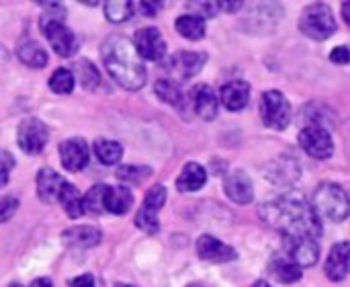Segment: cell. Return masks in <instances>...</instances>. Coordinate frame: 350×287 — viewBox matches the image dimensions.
<instances>
[{"mask_svg":"<svg viewBox=\"0 0 350 287\" xmlns=\"http://www.w3.org/2000/svg\"><path fill=\"white\" fill-rule=\"evenodd\" d=\"M260 218L275 230L285 234V240L310 238L318 240L322 234V222L299 193H287L260 205Z\"/></svg>","mask_w":350,"mask_h":287,"instance_id":"1","label":"cell"},{"mask_svg":"<svg viewBox=\"0 0 350 287\" xmlns=\"http://www.w3.org/2000/svg\"><path fill=\"white\" fill-rule=\"evenodd\" d=\"M100 58L105 62L107 72L119 86H123L127 90L144 88V84L148 80V72H146V66H144L142 58L137 55L131 39H127L125 35H119V33L109 35L100 45Z\"/></svg>","mask_w":350,"mask_h":287,"instance_id":"2","label":"cell"},{"mask_svg":"<svg viewBox=\"0 0 350 287\" xmlns=\"http://www.w3.org/2000/svg\"><path fill=\"white\" fill-rule=\"evenodd\" d=\"M312 208L318 214V218L322 216V218H326L330 222H342V220L349 218V195L336 183H322L314 193Z\"/></svg>","mask_w":350,"mask_h":287,"instance_id":"3","label":"cell"},{"mask_svg":"<svg viewBox=\"0 0 350 287\" xmlns=\"http://www.w3.org/2000/svg\"><path fill=\"white\" fill-rule=\"evenodd\" d=\"M299 29L304 31V35L316 41H324L332 37L336 33V21L330 6L326 2H314L306 6L299 18Z\"/></svg>","mask_w":350,"mask_h":287,"instance_id":"4","label":"cell"},{"mask_svg":"<svg viewBox=\"0 0 350 287\" xmlns=\"http://www.w3.org/2000/svg\"><path fill=\"white\" fill-rule=\"evenodd\" d=\"M260 117L271 129H285L291 121V105L281 90H267L260 97Z\"/></svg>","mask_w":350,"mask_h":287,"instance_id":"5","label":"cell"},{"mask_svg":"<svg viewBox=\"0 0 350 287\" xmlns=\"http://www.w3.org/2000/svg\"><path fill=\"white\" fill-rule=\"evenodd\" d=\"M166 203V189L162 185H154L146 197L142 208L137 210L135 216V226L148 234H156L160 230V222H158V212L162 210V205Z\"/></svg>","mask_w":350,"mask_h":287,"instance_id":"6","label":"cell"},{"mask_svg":"<svg viewBox=\"0 0 350 287\" xmlns=\"http://www.w3.org/2000/svg\"><path fill=\"white\" fill-rule=\"evenodd\" d=\"M299 146L306 150L308 156H312L316 160H326L334 152L332 136L320 123H312V125H308V127H304L299 132Z\"/></svg>","mask_w":350,"mask_h":287,"instance_id":"7","label":"cell"},{"mask_svg":"<svg viewBox=\"0 0 350 287\" xmlns=\"http://www.w3.org/2000/svg\"><path fill=\"white\" fill-rule=\"evenodd\" d=\"M49 140V129L43 121L35 119V117H29L25 119L21 125H18V132H16V142H18V148L25 152V154H39L43 152L45 144Z\"/></svg>","mask_w":350,"mask_h":287,"instance_id":"8","label":"cell"},{"mask_svg":"<svg viewBox=\"0 0 350 287\" xmlns=\"http://www.w3.org/2000/svg\"><path fill=\"white\" fill-rule=\"evenodd\" d=\"M41 29L47 37V41L51 43L53 51L62 58H70L76 53L78 49V41L76 35L59 21H41Z\"/></svg>","mask_w":350,"mask_h":287,"instance_id":"9","label":"cell"},{"mask_svg":"<svg viewBox=\"0 0 350 287\" xmlns=\"http://www.w3.org/2000/svg\"><path fill=\"white\" fill-rule=\"evenodd\" d=\"M137 55L142 60L160 62L166 55V43L162 39V33L154 27H144L135 33V39L131 41Z\"/></svg>","mask_w":350,"mask_h":287,"instance_id":"10","label":"cell"},{"mask_svg":"<svg viewBox=\"0 0 350 287\" xmlns=\"http://www.w3.org/2000/svg\"><path fill=\"white\" fill-rule=\"evenodd\" d=\"M59 160H62V166L70 173L82 171L90 160L88 144L82 138H72V140L62 142L59 144Z\"/></svg>","mask_w":350,"mask_h":287,"instance_id":"11","label":"cell"},{"mask_svg":"<svg viewBox=\"0 0 350 287\" xmlns=\"http://www.w3.org/2000/svg\"><path fill=\"white\" fill-rule=\"evenodd\" d=\"M205 62H207L205 53H199V51H178V53H174L168 60L166 70H170V74H174L178 80H185V78H193L195 74H199L203 70Z\"/></svg>","mask_w":350,"mask_h":287,"instance_id":"12","label":"cell"},{"mask_svg":"<svg viewBox=\"0 0 350 287\" xmlns=\"http://www.w3.org/2000/svg\"><path fill=\"white\" fill-rule=\"evenodd\" d=\"M224 191H226V195H228L232 201H236V203H240V205L250 203L252 197H254L252 181H250V177H248L244 171H240V169H236V171H232L230 175H226Z\"/></svg>","mask_w":350,"mask_h":287,"instance_id":"13","label":"cell"},{"mask_svg":"<svg viewBox=\"0 0 350 287\" xmlns=\"http://www.w3.org/2000/svg\"><path fill=\"white\" fill-rule=\"evenodd\" d=\"M197 253L203 261L209 263H230L238 257L236 249H232L230 245L205 234L197 240Z\"/></svg>","mask_w":350,"mask_h":287,"instance_id":"14","label":"cell"},{"mask_svg":"<svg viewBox=\"0 0 350 287\" xmlns=\"http://www.w3.org/2000/svg\"><path fill=\"white\" fill-rule=\"evenodd\" d=\"M189 101H191L195 113H199L203 119H213L217 115L219 99H217L215 90L209 84H197V86H193L191 92H189Z\"/></svg>","mask_w":350,"mask_h":287,"instance_id":"15","label":"cell"},{"mask_svg":"<svg viewBox=\"0 0 350 287\" xmlns=\"http://www.w3.org/2000/svg\"><path fill=\"white\" fill-rule=\"evenodd\" d=\"M287 242V257L299 265L301 269L304 267H312L316 265V261L320 259V247H318V240H310V238H299V240H285Z\"/></svg>","mask_w":350,"mask_h":287,"instance_id":"16","label":"cell"},{"mask_svg":"<svg viewBox=\"0 0 350 287\" xmlns=\"http://www.w3.org/2000/svg\"><path fill=\"white\" fill-rule=\"evenodd\" d=\"M131 205H133V195L127 187L105 185V193H103V210L105 212H109L113 216H125L131 210Z\"/></svg>","mask_w":350,"mask_h":287,"instance_id":"17","label":"cell"},{"mask_svg":"<svg viewBox=\"0 0 350 287\" xmlns=\"http://www.w3.org/2000/svg\"><path fill=\"white\" fill-rule=\"evenodd\" d=\"M100 240L103 234L94 226H76V228H68L62 234V242L74 249H94L96 245H100Z\"/></svg>","mask_w":350,"mask_h":287,"instance_id":"18","label":"cell"},{"mask_svg":"<svg viewBox=\"0 0 350 287\" xmlns=\"http://www.w3.org/2000/svg\"><path fill=\"white\" fill-rule=\"evenodd\" d=\"M349 242H338L328 255L326 261V275L330 282H345L349 277Z\"/></svg>","mask_w":350,"mask_h":287,"instance_id":"19","label":"cell"},{"mask_svg":"<svg viewBox=\"0 0 350 287\" xmlns=\"http://www.w3.org/2000/svg\"><path fill=\"white\" fill-rule=\"evenodd\" d=\"M248 97H250V84L246 80H232L224 84L219 92V99L228 111H242L248 105Z\"/></svg>","mask_w":350,"mask_h":287,"instance_id":"20","label":"cell"},{"mask_svg":"<svg viewBox=\"0 0 350 287\" xmlns=\"http://www.w3.org/2000/svg\"><path fill=\"white\" fill-rule=\"evenodd\" d=\"M205 183H207L205 169L199 162H187L185 169H183V173L176 179V189L180 193H193V191L203 189Z\"/></svg>","mask_w":350,"mask_h":287,"instance_id":"21","label":"cell"},{"mask_svg":"<svg viewBox=\"0 0 350 287\" xmlns=\"http://www.w3.org/2000/svg\"><path fill=\"white\" fill-rule=\"evenodd\" d=\"M269 273L281 284H295L301 279V267L295 265L287 255H275L269 263Z\"/></svg>","mask_w":350,"mask_h":287,"instance_id":"22","label":"cell"},{"mask_svg":"<svg viewBox=\"0 0 350 287\" xmlns=\"http://www.w3.org/2000/svg\"><path fill=\"white\" fill-rule=\"evenodd\" d=\"M66 179H62L55 171L51 169H43L39 171L37 175V195L41 201L45 203H55L57 201V193H59V187Z\"/></svg>","mask_w":350,"mask_h":287,"instance_id":"23","label":"cell"},{"mask_svg":"<svg viewBox=\"0 0 350 287\" xmlns=\"http://www.w3.org/2000/svg\"><path fill=\"white\" fill-rule=\"evenodd\" d=\"M57 201H59V205L64 208V212L68 214V218L78 220V218L84 216L82 195H80V191H78L72 183H68V181L62 183L59 193H57Z\"/></svg>","mask_w":350,"mask_h":287,"instance_id":"24","label":"cell"},{"mask_svg":"<svg viewBox=\"0 0 350 287\" xmlns=\"http://www.w3.org/2000/svg\"><path fill=\"white\" fill-rule=\"evenodd\" d=\"M174 27H176L178 35L185 39L199 41L205 37V18H201L199 14H183L176 18Z\"/></svg>","mask_w":350,"mask_h":287,"instance_id":"25","label":"cell"},{"mask_svg":"<svg viewBox=\"0 0 350 287\" xmlns=\"http://www.w3.org/2000/svg\"><path fill=\"white\" fill-rule=\"evenodd\" d=\"M18 60L29 68H45L47 66V53L37 41H25L16 49Z\"/></svg>","mask_w":350,"mask_h":287,"instance_id":"26","label":"cell"},{"mask_svg":"<svg viewBox=\"0 0 350 287\" xmlns=\"http://www.w3.org/2000/svg\"><path fill=\"white\" fill-rule=\"evenodd\" d=\"M154 92L160 97V101H164V103H168V105H172V107H176V109H180V111L185 109V95H183V90L176 86V82L162 78V80H158V82L154 84Z\"/></svg>","mask_w":350,"mask_h":287,"instance_id":"27","label":"cell"},{"mask_svg":"<svg viewBox=\"0 0 350 287\" xmlns=\"http://www.w3.org/2000/svg\"><path fill=\"white\" fill-rule=\"evenodd\" d=\"M94 154L103 164L113 166L123 158V146L119 142H115V140H103L100 138V140L94 142Z\"/></svg>","mask_w":350,"mask_h":287,"instance_id":"28","label":"cell"},{"mask_svg":"<svg viewBox=\"0 0 350 287\" xmlns=\"http://www.w3.org/2000/svg\"><path fill=\"white\" fill-rule=\"evenodd\" d=\"M74 72H76V74H74V80H80V84H82L84 88H88V90L96 88L98 82H100V74H98V70L94 68L92 62H86V60L76 62Z\"/></svg>","mask_w":350,"mask_h":287,"instance_id":"29","label":"cell"},{"mask_svg":"<svg viewBox=\"0 0 350 287\" xmlns=\"http://www.w3.org/2000/svg\"><path fill=\"white\" fill-rule=\"evenodd\" d=\"M105 14L111 23H125L133 14V2L129 0H115L105 4Z\"/></svg>","mask_w":350,"mask_h":287,"instance_id":"30","label":"cell"},{"mask_svg":"<svg viewBox=\"0 0 350 287\" xmlns=\"http://www.w3.org/2000/svg\"><path fill=\"white\" fill-rule=\"evenodd\" d=\"M49 88L57 95H70L74 90V74L68 68H57L49 78Z\"/></svg>","mask_w":350,"mask_h":287,"instance_id":"31","label":"cell"},{"mask_svg":"<svg viewBox=\"0 0 350 287\" xmlns=\"http://www.w3.org/2000/svg\"><path fill=\"white\" fill-rule=\"evenodd\" d=\"M103 193H105V185H94L84 197H82V205L84 212H92V214H103Z\"/></svg>","mask_w":350,"mask_h":287,"instance_id":"32","label":"cell"},{"mask_svg":"<svg viewBox=\"0 0 350 287\" xmlns=\"http://www.w3.org/2000/svg\"><path fill=\"white\" fill-rule=\"evenodd\" d=\"M150 175H152V169H148V166H121L117 171V177L127 183H142Z\"/></svg>","mask_w":350,"mask_h":287,"instance_id":"33","label":"cell"},{"mask_svg":"<svg viewBox=\"0 0 350 287\" xmlns=\"http://www.w3.org/2000/svg\"><path fill=\"white\" fill-rule=\"evenodd\" d=\"M16 210H18V199L14 195L0 197V224H4L6 220H10Z\"/></svg>","mask_w":350,"mask_h":287,"instance_id":"34","label":"cell"},{"mask_svg":"<svg viewBox=\"0 0 350 287\" xmlns=\"http://www.w3.org/2000/svg\"><path fill=\"white\" fill-rule=\"evenodd\" d=\"M14 166V158L10 152H0V189L8 183V175Z\"/></svg>","mask_w":350,"mask_h":287,"instance_id":"35","label":"cell"},{"mask_svg":"<svg viewBox=\"0 0 350 287\" xmlns=\"http://www.w3.org/2000/svg\"><path fill=\"white\" fill-rule=\"evenodd\" d=\"M189 8H199L201 10V18L203 16H215L219 12V4L217 2H193L189 4Z\"/></svg>","mask_w":350,"mask_h":287,"instance_id":"36","label":"cell"},{"mask_svg":"<svg viewBox=\"0 0 350 287\" xmlns=\"http://www.w3.org/2000/svg\"><path fill=\"white\" fill-rule=\"evenodd\" d=\"M349 47L347 45H338V47H334V51L330 53V60L334 62V64H340V66H347L349 64Z\"/></svg>","mask_w":350,"mask_h":287,"instance_id":"37","label":"cell"},{"mask_svg":"<svg viewBox=\"0 0 350 287\" xmlns=\"http://www.w3.org/2000/svg\"><path fill=\"white\" fill-rule=\"evenodd\" d=\"M70 287H96L94 286V277L92 275H78V277H74L70 284Z\"/></svg>","mask_w":350,"mask_h":287,"instance_id":"38","label":"cell"},{"mask_svg":"<svg viewBox=\"0 0 350 287\" xmlns=\"http://www.w3.org/2000/svg\"><path fill=\"white\" fill-rule=\"evenodd\" d=\"M137 6L144 10V14H146V16H154V14L162 8V4H160V2H139Z\"/></svg>","mask_w":350,"mask_h":287,"instance_id":"39","label":"cell"},{"mask_svg":"<svg viewBox=\"0 0 350 287\" xmlns=\"http://www.w3.org/2000/svg\"><path fill=\"white\" fill-rule=\"evenodd\" d=\"M219 4V10H228V12H238L242 8V2H217Z\"/></svg>","mask_w":350,"mask_h":287,"instance_id":"40","label":"cell"},{"mask_svg":"<svg viewBox=\"0 0 350 287\" xmlns=\"http://www.w3.org/2000/svg\"><path fill=\"white\" fill-rule=\"evenodd\" d=\"M31 287H53V284H51L49 277H39V279H35V282L31 284Z\"/></svg>","mask_w":350,"mask_h":287,"instance_id":"41","label":"cell"},{"mask_svg":"<svg viewBox=\"0 0 350 287\" xmlns=\"http://www.w3.org/2000/svg\"><path fill=\"white\" fill-rule=\"evenodd\" d=\"M342 12H345V21H347V23H350V14H349V4H347V2H345V4H342Z\"/></svg>","mask_w":350,"mask_h":287,"instance_id":"42","label":"cell"},{"mask_svg":"<svg viewBox=\"0 0 350 287\" xmlns=\"http://www.w3.org/2000/svg\"><path fill=\"white\" fill-rule=\"evenodd\" d=\"M252 287H273V286H271L269 282H262V279H260V282H256Z\"/></svg>","mask_w":350,"mask_h":287,"instance_id":"43","label":"cell"},{"mask_svg":"<svg viewBox=\"0 0 350 287\" xmlns=\"http://www.w3.org/2000/svg\"><path fill=\"white\" fill-rule=\"evenodd\" d=\"M115 287H133V286H127V284H117Z\"/></svg>","mask_w":350,"mask_h":287,"instance_id":"44","label":"cell"},{"mask_svg":"<svg viewBox=\"0 0 350 287\" xmlns=\"http://www.w3.org/2000/svg\"><path fill=\"white\" fill-rule=\"evenodd\" d=\"M10 287H23V286H18V284H12V286Z\"/></svg>","mask_w":350,"mask_h":287,"instance_id":"45","label":"cell"},{"mask_svg":"<svg viewBox=\"0 0 350 287\" xmlns=\"http://www.w3.org/2000/svg\"><path fill=\"white\" fill-rule=\"evenodd\" d=\"M189 287H203V286H189Z\"/></svg>","mask_w":350,"mask_h":287,"instance_id":"46","label":"cell"}]
</instances>
